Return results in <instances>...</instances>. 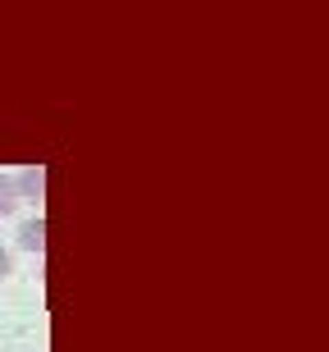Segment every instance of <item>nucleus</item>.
<instances>
[{
  "mask_svg": "<svg viewBox=\"0 0 329 352\" xmlns=\"http://www.w3.org/2000/svg\"><path fill=\"white\" fill-rule=\"evenodd\" d=\"M10 270H14V261H10V252L0 248V279H5V274H10Z\"/></svg>",
  "mask_w": 329,
  "mask_h": 352,
  "instance_id": "obj_4",
  "label": "nucleus"
},
{
  "mask_svg": "<svg viewBox=\"0 0 329 352\" xmlns=\"http://www.w3.org/2000/svg\"><path fill=\"white\" fill-rule=\"evenodd\" d=\"M19 248L23 252H41L46 248V220H41V215H32V220L19 224Z\"/></svg>",
  "mask_w": 329,
  "mask_h": 352,
  "instance_id": "obj_2",
  "label": "nucleus"
},
{
  "mask_svg": "<svg viewBox=\"0 0 329 352\" xmlns=\"http://www.w3.org/2000/svg\"><path fill=\"white\" fill-rule=\"evenodd\" d=\"M19 201H23V197H19V179H14V174H0V215H14Z\"/></svg>",
  "mask_w": 329,
  "mask_h": 352,
  "instance_id": "obj_3",
  "label": "nucleus"
},
{
  "mask_svg": "<svg viewBox=\"0 0 329 352\" xmlns=\"http://www.w3.org/2000/svg\"><path fill=\"white\" fill-rule=\"evenodd\" d=\"M19 179V197L23 201H41V192H46V170L41 165H27L23 174H14Z\"/></svg>",
  "mask_w": 329,
  "mask_h": 352,
  "instance_id": "obj_1",
  "label": "nucleus"
}]
</instances>
